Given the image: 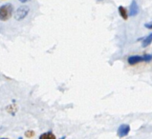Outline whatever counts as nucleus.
Segmentation results:
<instances>
[{
	"instance_id": "obj_1",
	"label": "nucleus",
	"mask_w": 152,
	"mask_h": 139,
	"mask_svg": "<svg viewBox=\"0 0 152 139\" xmlns=\"http://www.w3.org/2000/svg\"><path fill=\"white\" fill-rule=\"evenodd\" d=\"M14 14V8L11 4H5L0 7V20L7 21L11 18Z\"/></svg>"
},
{
	"instance_id": "obj_2",
	"label": "nucleus",
	"mask_w": 152,
	"mask_h": 139,
	"mask_svg": "<svg viewBox=\"0 0 152 139\" xmlns=\"http://www.w3.org/2000/svg\"><path fill=\"white\" fill-rule=\"evenodd\" d=\"M30 11L29 7H26V6H22L17 9V11L15 12V17L16 20H21L26 17V15L28 14V12Z\"/></svg>"
},
{
	"instance_id": "obj_3",
	"label": "nucleus",
	"mask_w": 152,
	"mask_h": 139,
	"mask_svg": "<svg viewBox=\"0 0 152 139\" xmlns=\"http://www.w3.org/2000/svg\"><path fill=\"white\" fill-rule=\"evenodd\" d=\"M130 132V127L128 125H121L118 129V135L119 137H124L126 136Z\"/></svg>"
},
{
	"instance_id": "obj_4",
	"label": "nucleus",
	"mask_w": 152,
	"mask_h": 139,
	"mask_svg": "<svg viewBox=\"0 0 152 139\" xmlns=\"http://www.w3.org/2000/svg\"><path fill=\"white\" fill-rule=\"evenodd\" d=\"M142 61H145L144 59V56H139V55H133V56H130L128 58V63L130 65H135L137 63H140Z\"/></svg>"
},
{
	"instance_id": "obj_5",
	"label": "nucleus",
	"mask_w": 152,
	"mask_h": 139,
	"mask_svg": "<svg viewBox=\"0 0 152 139\" xmlns=\"http://www.w3.org/2000/svg\"><path fill=\"white\" fill-rule=\"evenodd\" d=\"M138 12H139V9L137 6V3H136V1H132L131 6H130V10H129V15L135 16L138 14Z\"/></svg>"
},
{
	"instance_id": "obj_6",
	"label": "nucleus",
	"mask_w": 152,
	"mask_h": 139,
	"mask_svg": "<svg viewBox=\"0 0 152 139\" xmlns=\"http://www.w3.org/2000/svg\"><path fill=\"white\" fill-rule=\"evenodd\" d=\"M119 12H120V14L121 16L123 17L124 19H127V17H128V14H127V12L126 10L124 8V7H119Z\"/></svg>"
},
{
	"instance_id": "obj_7",
	"label": "nucleus",
	"mask_w": 152,
	"mask_h": 139,
	"mask_svg": "<svg viewBox=\"0 0 152 139\" xmlns=\"http://www.w3.org/2000/svg\"><path fill=\"white\" fill-rule=\"evenodd\" d=\"M152 42V33H150L148 36H147L144 41H142V47H147L150 43Z\"/></svg>"
},
{
	"instance_id": "obj_8",
	"label": "nucleus",
	"mask_w": 152,
	"mask_h": 139,
	"mask_svg": "<svg viewBox=\"0 0 152 139\" xmlns=\"http://www.w3.org/2000/svg\"><path fill=\"white\" fill-rule=\"evenodd\" d=\"M40 138H53V139H55L56 136L52 132H47V133H44V134H41Z\"/></svg>"
},
{
	"instance_id": "obj_9",
	"label": "nucleus",
	"mask_w": 152,
	"mask_h": 139,
	"mask_svg": "<svg viewBox=\"0 0 152 139\" xmlns=\"http://www.w3.org/2000/svg\"><path fill=\"white\" fill-rule=\"evenodd\" d=\"M144 59H145V62H148V61H150V60L152 59V55L145 54V55H144Z\"/></svg>"
},
{
	"instance_id": "obj_10",
	"label": "nucleus",
	"mask_w": 152,
	"mask_h": 139,
	"mask_svg": "<svg viewBox=\"0 0 152 139\" xmlns=\"http://www.w3.org/2000/svg\"><path fill=\"white\" fill-rule=\"evenodd\" d=\"M34 132L29 131V132H26V137H32V136L34 135Z\"/></svg>"
},
{
	"instance_id": "obj_11",
	"label": "nucleus",
	"mask_w": 152,
	"mask_h": 139,
	"mask_svg": "<svg viewBox=\"0 0 152 139\" xmlns=\"http://www.w3.org/2000/svg\"><path fill=\"white\" fill-rule=\"evenodd\" d=\"M145 26V28H147V29H152V23H146Z\"/></svg>"
},
{
	"instance_id": "obj_12",
	"label": "nucleus",
	"mask_w": 152,
	"mask_h": 139,
	"mask_svg": "<svg viewBox=\"0 0 152 139\" xmlns=\"http://www.w3.org/2000/svg\"><path fill=\"white\" fill-rule=\"evenodd\" d=\"M21 2H26V1H28V0H20Z\"/></svg>"
}]
</instances>
